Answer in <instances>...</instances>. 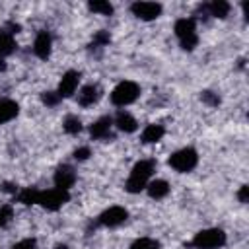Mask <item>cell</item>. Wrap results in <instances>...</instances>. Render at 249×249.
<instances>
[{
	"label": "cell",
	"mask_w": 249,
	"mask_h": 249,
	"mask_svg": "<svg viewBox=\"0 0 249 249\" xmlns=\"http://www.w3.org/2000/svg\"><path fill=\"white\" fill-rule=\"evenodd\" d=\"M19 115V105L14 99H0V124L14 121Z\"/></svg>",
	"instance_id": "cell-17"
},
{
	"label": "cell",
	"mask_w": 249,
	"mask_h": 249,
	"mask_svg": "<svg viewBox=\"0 0 249 249\" xmlns=\"http://www.w3.org/2000/svg\"><path fill=\"white\" fill-rule=\"evenodd\" d=\"M12 249H37V239L35 237H25V239L18 241L16 245H12Z\"/></svg>",
	"instance_id": "cell-27"
},
{
	"label": "cell",
	"mask_w": 249,
	"mask_h": 249,
	"mask_svg": "<svg viewBox=\"0 0 249 249\" xmlns=\"http://www.w3.org/2000/svg\"><path fill=\"white\" fill-rule=\"evenodd\" d=\"M41 101H43L47 107H54V105H58L60 95H58L56 91H45V93L41 95Z\"/></svg>",
	"instance_id": "cell-25"
},
{
	"label": "cell",
	"mask_w": 249,
	"mask_h": 249,
	"mask_svg": "<svg viewBox=\"0 0 249 249\" xmlns=\"http://www.w3.org/2000/svg\"><path fill=\"white\" fill-rule=\"evenodd\" d=\"M101 99V89L97 84H88L78 91V105L82 107H91Z\"/></svg>",
	"instance_id": "cell-13"
},
{
	"label": "cell",
	"mask_w": 249,
	"mask_h": 249,
	"mask_svg": "<svg viewBox=\"0 0 249 249\" xmlns=\"http://www.w3.org/2000/svg\"><path fill=\"white\" fill-rule=\"evenodd\" d=\"M54 249H70V247H68L66 243H56V245H54Z\"/></svg>",
	"instance_id": "cell-30"
},
{
	"label": "cell",
	"mask_w": 249,
	"mask_h": 249,
	"mask_svg": "<svg viewBox=\"0 0 249 249\" xmlns=\"http://www.w3.org/2000/svg\"><path fill=\"white\" fill-rule=\"evenodd\" d=\"M173 31L183 51H195V47L198 45V31H196V19L193 16L179 18L173 25Z\"/></svg>",
	"instance_id": "cell-3"
},
{
	"label": "cell",
	"mask_w": 249,
	"mask_h": 249,
	"mask_svg": "<svg viewBox=\"0 0 249 249\" xmlns=\"http://www.w3.org/2000/svg\"><path fill=\"white\" fill-rule=\"evenodd\" d=\"M128 249H161V243L154 237H138L130 243Z\"/></svg>",
	"instance_id": "cell-22"
},
{
	"label": "cell",
	"mask_w": 249,
	"mask_h": 249,
	"mask_svg": "<svg viewBox=\"0 0 249 249\" xmlns=\"http://www.w3.org/2000/svg\"><path fill=\"white\" fill-rule=\"evenodd\" d=\"M113 126H117L121 132H126V134H130V132H134L136 128H138V123H136V119L128 113V111H124V109H121L115 117H113Z\"/></svg>",
	"instance_id": "cell-14"
},
{
	"label": "cell",
	"mask_w": 249,
	"mask_h": 249,
	"mask_svg": "<svg viewBox=\"0 0 249 249\" xmlns=\"http://www.w3.org/2000/svg\"><path fill=\"white\" fill-rule=\"evenodd\" d=\"M12 216H14V208H12V204H4V206H0V228H4V226L12 220Z\"/></svg>",
	"instance_id": "cell-24"
},
{
	"label": "cell",
	"mask_w": 249,
	"mask_h": 249,
	"mask_svg": "<svg viewBox=\"0 0 249 249\" xmlns=\"http://www.w3.org/2000/svg\"><path fill=\"white\" fill-rule=\"evenodd\" d=\"M237 198H239L241 204H245V202L249 200V187H247V185H241V187H239V191H237Z\"/></svg>",
	"instance_id": "cell-29"
},
{
	"label": "cell",
	"mask_w": 249,
	"mask_h": 249,
	"mask_svg": "<svg viewBox=\"0 0 249 249\" xmlns=\"http://www.w3.org/2000/svg\"><path fill=\"white\" fill-rule=\"evenodd\" d=\"M89 156H91V150L88 146H80L74 150V160H78V161H86Z\"/></svg>",
	"instance_id": "cell-28"
},
{
	"label": "cell",
	"mask_w": 249,
	"mask_h": 249,
	"mask_svg": "<svg viewBox=\"0 0 249 249\" xmlns=\"http://www.w3.org/2000/svg\"><path fill=\"white\" fill-rule=\"evenodd\" d=\"M109 41H111V35L107 31H103V29L93 35V45L95 47H105V45H109Z\"/></svg>",
	"instance_id": "cell-26"
},
{
	"label": "cell",
	"mask_w": 249,
	"mask_h": 249,
	"mask_svg": "<svg viewBox=\"0 0 249 249\" xmlns=\"http://www.w3.org/2000/svg\"><path fill=\"white\" fill-rule=\"evenodd\" d=\"M146 191H148V196H150V198L161 200V198H165V196L169 195V183L163 181V179H154V181L148 183Z\"/></svg>",
	"instance_id": "cell-18"
},
{
	"label": "cell",
	"mask_w": 249,
	"mask_h": 249,
	"mask_svg": "<svg viewBox=\"0 0 249 249\" xmlns=\"http://www.w3.org/2000/svg\"><path fill=\"white\" fill-rule=\"evenodd\" d=\"M163 134H165V128H163L161 124L150 123V124L144 126V130H142V134H140V140H142L144 144H156V142H160V140L163 138Z\"/></svg>",
	"instance_id": "cell-16"
},
{
	"label": "cell",
	"mask_w": 249,
	"mask_h": 249,
	"mask_svg": "<svg viewBox=\"0 0 249 249\" xmlns=\"http://www.w3.org/2000/svg\"><path fill=\"white\" fill-rule=\"evenodd\" d=\"M167 165L177 173H191L198 165V152L193 146L179 148L167 158Z\"/></svg>",
	"instance_id": "cell-4"
},
{
	"label": "cell",
	"mask_w": 249,
	"mask_h": 249,
	"mask_svg": "<svg viewBox=\"0 0 249 249\" xmlns=\"http://www.w3.org/2000/svg\"><path fill=\"white\" fill-rule=\"evenodd\" d=\"M228 241V235L222 228H206L195 233L191 239V247L195 249H220Z\"/></svg>",
	"instance_id": "cell-5"
},
{
	"label": "cell",
	"mask_w": 249,
	"mask_h": 249,
	"mask_svg": "<svg viewBox=\"0 0 249 249\" xmlns=\"http://www.w3.org/2000/svg\"><path fill=\"white\" fill-rule=\"evenodd\" d=\"M33 53L37 58L41 60H47L53 53V37L49 31L41 29L37 35H35V41H33Z\"/></svg>",
	"instance_id": "cell-12"
},
{
	"label": "cell",
	"mask_w": 249,
	"mask_h": 249,
	"mask_svg": "<svg viewBox=\"0 0 249 249\" xmlns=\"http://www.w3.org/2000/svg\"><path fill=\"white\" fill-rule=\"evenodd\" d=\"M200 99H202V103H206L208 107H218V105H220V95L214 93V91H210V89L202 91V93H200Z\"/></svg>",
	"instance_id": "cell-23"
},
{
	"label": "cell",
	"mask_w": 249,
	"mask_h": 249,
	"mask_svg": "<svg viewBox=\"0 0 249 249\" xmlns=\"http://www.w3.org/2000/svg\"><path fill=\"white\" fill-rule=\"evenodd\" d=\"M4 70H6V60L0 58V72H4Z\"/></svg>",
	"instance_id": "cell-31"
},
{
	"label": "cell",
	"mask_w": 249,
	"mask_h": 249,
	"mask_svg": "<svg viewBox=\"0 0 249 249\" xmlns=\"http://www.w3.org/2000/svg\"><path fill=\"white\" fill-rule=\"evenodd\" d=\"M53 181H54V187L56 189H62V191H70L76 183V171L72 165L68 163H60L56 169H54V175H53Z\"/></svg>",
	"instance_id": "cell-10"
},
{
	"label": "cell",
	"mask_w": 249,
	"mask_h": 249,
	"mask_svg": "<svg viewBox=\"0 0 249 249\" xmlns=\"http://www.w3.org/2000/svg\"><path fill=\"white\" fill-rule=\"evenodd\" d=\"M88 8L93 12V14H99V16H111L113 14V4L107 2V0H93L88 4Z\"/></svg>",
	"instance_id": "cell-20"
},
{
	"label": "cell",
	"mask_w": 249,
	"mask_h": 249,
	"mask_svg": "<svg viewBox=\"0 0 249 249\" xmlns=\"http://www.w3.org/2000/svg\"><path fill=\"white\" fill-rule=\"evenodd\" d=\"M18 200L21 204H39L43 206L45 210H58L62 208L68 200H70V191H62V189H33V187H27V189H21L18 193Z\"/></svg>",
	"instance_id": "cell-1"
},
{
	"label": "cell",
	"mask_w": 249,
	"mask_h": 249,
	"mask_svg": "<svg viewBox=\"0 0 249 249\" xmlns=\"http://www.w3.org/2000/svg\"><path fill=\"white\" fill-rule=\"evenodd\" d=\"M198 10H202L204 14L212 16V18L224 19V18H228V14H230V2H226V0H212V2L202 4Z\"/></svg>",
	"instance_id": "cell-15"
},
{
	"label": "cell",
	"mask_w": 249,
	"mask_h": 249,
	"mask_svg": "<svg viewBox=\"0 0 249 249\" xmlns=\"http://www.w3.org/2000/svg\"><path fill=\"white\" fill-rule=\"evenodd\" d=\"M128 220V210L124 206H109L105 208L99 216H97V224L103 226V228H119L121 224H124Z\"/></svg>",
	"instance_id": "cell-8"
},
{
	"label": "cell",
	"mask_w": 249,
	"mask_h": 249,
	"mask_svg": "<svg viewBox=\"0 0 249 249\" xmlns=\"http://www.w3.org/2000/svg\"><path fill=\"white\" fill-rule=\"evenodd\" d=\"M16 51V39L10 29H0V58L12 54Z\"/></svg>",
	"instance_id": "cell-19"
},
{
	"label": "cell",
	"mask_w": 249,
	"mask_h": 249,
	"mask_svg": "<svg viewBox=\"0 0 249 249\" xmlns=\"http://www.w3.org/2000/svg\"><path fill=\"white\" fill-rule=\"evenodd\" d=\"M80 78L82 74L78 70H66L58 82V88H56V93L60 95V99H66V97H72L80 86Z\"/></svg>",
	"instance_id": "cell-9"
},
{
	"label": "cell",
	"mask_w": 249,
	"mask_h": 249,
	"mask_svg": "<svg viewBox=\"0 0 249 249\" xmlns=\"http://www.w3.org/2000/svg\"><path fill=\"white\" fill-rule=\"evenodd\" d=\"M140 95V86L136 82H130V80H123L119 82L113 91H111V103L117 105V107H126L130 103H134Z\"/></svg>",
	"instance_id": "cell-6"
},
{
	"label": "cell",
	"mask_w": 249,
	"mask_h": 249,
	"mask_svg": "<svg viewBox=\"0 0 249 249\" xmlns=\"http://www.w3.org/2000/svg\"><path fill=\"white\" fill-rule=\"evenodd\" d=\"M62 130L66 132V134H78L80 130H82V121H80V117H76V115H68L64 121H62Z\"/></svg>",
	"instance_id": "cell-21"
},
{
	"label": "cell",
	"mask_w": 249,
	"mask_h": 249,
	"mask_svg": "<svg viewBox=\"0 0 249 249\" xmlns=\"http://www.w3.org/2000/svg\"><path fill=\"white\" fill-rule=\"evenodd\" d=\"M113 117L109 115H103L99 117L97 121L91 123L89 126V136L93 140H107V138H113Z\"/></svg>",
	"instance_id": "cell-11"
},
{
	"label": "cell",
	"mask_w": 249,
	"mask_h": 249,
	"mask_svg": "<svg viewBox=\"0 0 249 249\" xmlns=\"http://www.w3.org/2000/svg\"><path fill=\"white\" fill-rule=\"evenodd\" d=\"M154 171H156V161L154 160H140V161H136L132 165L128 177H126V183H124L126 193L136 195V193L146 191L148 183L152 181Z\"/></svg>",
	"instance_id": "cell-2"
},
{
	"label": "cell",
	"mask_w": 249,
	"mask_h": 249,
	"mask_svg": "<svg viewBox=\"0 0 249 249\" xmlns=\"http://www.w3.org/2000/svg\"><path fill=\"white\" fill-rule=\"evenodd\" d=\"M130 12L134 18L142 19V21H154L161 16L163 6L160 2H146V0H138L130 4Z\"/></svg>",
	"instance_id": "cell-7"
}]
</instances>
